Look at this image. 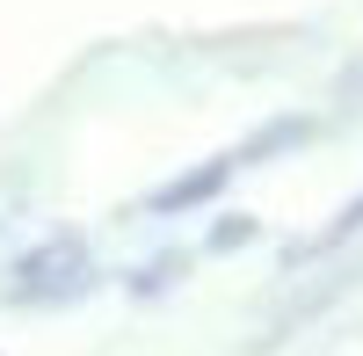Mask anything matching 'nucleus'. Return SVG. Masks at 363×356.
I'll return each mask as SVG.
<instances>
[{
	"mask_svg": "<svg viewBox=\"0 0 363 356\" xmlns=\"http://www.w3.org/2000/svg\"><path fill=\"white\" fill-rule=\"evenodd\" d=\"M356 233H363V196H356V204H349V211L335 218V233H327V240H313L306 255H327V247H342V240H356Z\"/></svg>",
	"mask_w": 363,
	"mask_h": 356,
	"instance_id": "obj_2",
	"label": "nucleus"
},
{
	"mask_svg": "<svg viewBox=\"0 0 363 356\" xmlns=\"http://www.w3.org/2000/svg\"><path fill=\"white\" fill-rule=\"evenodd\" d=\"M225 174H233V160H211L203 174H182L174 189H160V211H182V204H203L211 189H225Z\"/></svg>",
	"mask_w": 363,
	"mask_h": 356,
	"instance_id": "obj_1",
	"label": "nucleus"
}]
</instances>
